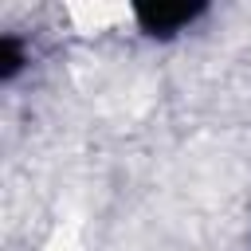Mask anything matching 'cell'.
<instances>
[{
    "label": "cell",
    "mask_w": 251,
    "mask_h": 251,
    "mask_svg": "<svg viewBox=\"0 0 251 251\" xmlns=\"http://www.w3.org/2000/svg\"><path fill=\"white\" fill-rule=\"evenodd\" d=\"M20 63H24L20 43H16L12 35H4V39H0V78H12V75L20 71Z\"/></svg>",
    "instance_id": "7a4b0ae2"
},
{
    "label": "cell",
    "mask_w": 251,
    "mask_h": 251,
    "mask_svg": "<svg viewBox=\"0 0 251 251\" xmlns=\"http://www.w3.org/2000/svg\"><path fill=\"white\" fill-rule=\"evenodd\" d=\"M204 12V4H137L133 16L149 35H173L176 27L192 24Z\"/></svg>",
    "instance_id": "6da1fadb"
}]
</instances>
